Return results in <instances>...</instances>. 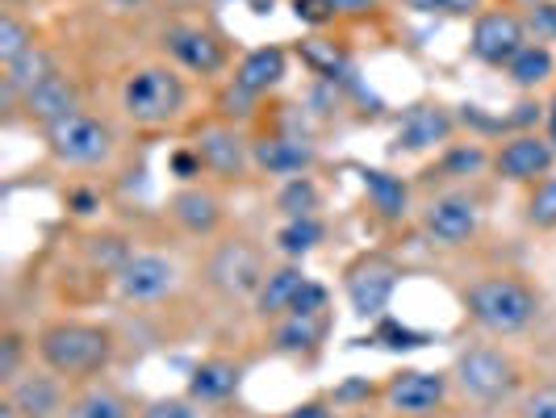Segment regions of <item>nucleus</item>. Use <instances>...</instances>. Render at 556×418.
<instances>
[{
    "instance_id": "f257e3e1",
    "label": "nucleus",
    "mask_w": 556,
    "mask_h": 418,
    "mask_svg": "<svg viewBox=\"0 0 556 418\" xmlns=\"http://www.w3.org/2000/svg\"><path fill=\"white\" fill-rule=\"evenodd\" d=\"M34 352L38 364L59 372L63 381H92L113 364V331L101 322H80V318H59L47 322L34 334Z\"/></svg>"
},
{
    "instance_id": "f03ea898",
    "label": "nucleus",
    "mask_w": 556,
    "mask_h": 418,
    "mask_svg": "<svg viewBox=\"0 0 556 418\" xmlns=\"http://www.w3.org/2000/svg\"><path fill=\"white\" fill-rule=\"evenodd\" d=\"M460 302H465V314L477 331L494 334V339L523 334L540 318V293L515 273L477 277L473 284H465Z\"/></svg>"
},
{
    "instance_id": "7ed1b4c3",
    "label": "nucleus",
    "mask_w": 556,
    "mask_h": 418,
    "mask_svg": "<svg viewBox=\"0 0 556 418\" xmlns=\"http://www.w3.org/2000/svg\"><path fill=\"white\" fill-rule=\"evenodd\" d=\"M189 105V84L176 67L167 63H142L135 72H126V80L117 88V110L135 126H172Z\"/></svg>"
},
{
    "instance_id": "20e7f679",
    "label": "nucleus",
    "mask_w": 556,
    "mask_h": 418,
    "mask_svg": "<svg viewBox=\"0 0 556 418\" xmlns=\"http://www.w3.org/2000/svg\"><path fill=\"white\" fill-rule=\"evenodd\" d=\"M452 385L465 393L473 406H502L510 402L523 385V368L515 364L510 352L473 343L452 360Z\"/></svg>"
},
{
    "instance_id": "39448f33",
    "label": "nucleus",
    "mask_w": 556,
    "mask_h": 418,
    "mask_svg": "<svg viewBox=\"0 0 556 418\" xmlns=\"http://www.w3.org/2000/svg\"><path fill=\"white\" fill-rule=\"evenodd\" d=\"M201 277L226 302H251L260 293L264 277H268V259H264L260 243L235 235V239H223L218 248L205 255Z\"/></svg>"
},
{
    "instance_id": "423d86ee",
    "label": "nucleus",
    "mask_w": 556,
    "mask_h": 418,
    "mask_svg": "<svg viewBox=\"0 0 556 418\" xmlns=\"http://www.w3.org/2000/svg\"><path fill=\"white\" fill-rule=\"evenodd\" d=\"M42 142H47V151H51V160L63 167H101L110 164L113 155V130L101 122V117H92V113L76 110L72 117H63L55 126H47L42 130Z\"/></svg>"
},
{
    "instance_id": "0eeeda50",
    "label": "nucleus",
    "mask_w": 556,
    "mask_h": 418,
    "mask_svg": "<svg viewBox=\"0 0 556 418\" xmlns=\"http://www.w3.org/2000/svg\"><path fill=\"white\" fill-rule=\"evenodd\" d=\"M113 289L130 306H155L180 289V264L164 251H126L113 273Z\"/></svg>"
},
{
    "instance_id": "6e6552de",
    "label": "nucleus",
    "mask_w": 556,
    "mask_h": 418,
    "mask_svg": "<svg viewBox=\"0 0 556 418\" xmlns=\"http://www.w3.org/2000/svg\"><path fill=\"white\" fill-rule=\"evenodd\" d=\"M418 226H422V235L435 248H465V243H473L477 230H481V201L473 193H460V189L435 193L418 210Z\"/></svg>"
},
{
    "instance_id": "1a4fd4ad",
    "label": "nucleus",
    "mask_w": 556,
    "mask_h": 418,
    "mask_svg": "<svg viewBox=\"0 0 556 418\" xmlns=\"http://www.w3.org/2000/svg\"><path fill=\"white\" fill-rule=\"evenodd\" d=\"M397 280L402 268L393 264L390 255H361L348 264L343 273V293H348V306L356 318H386L393 293H397Z\"/></svg>"
},
{
    "instance_id": "9d476101",
    "label": "nucleus",
    "mask_w": 556,
    "mask_h": 418,
    "mask_svg": "<svg viewBox=\"0 0 556 418\" xmlns=\"http://www.w3.org/2000/svg\"><path fill=\"white\" fill-rule=\"evenodd\" d=\"M447 393H452V372L402 368L381 385V402L393 415H440Z\"/></svg>"
},
{
    "instance_id": "9b49d317",
    "label": "nucleus",
    "mask_w": 556,
    "mask_h": 418,
    "mask_svg": "<svg viewBox=\"0 0 556 418\" xmlns=\"http://www.w3.org/2000/svg\"><path fill=\"white\" fill-rule=\"evenodd\" d=\"M528 42V26H523L519 13H510V9H481L473 17V34H469V55L477 63H485V67H506Z\"/></svg>"
},
{
    "instance_id": "f8f14e48",
    "label": "nucleus",
    "mask_w": 556,
    "mask_h": 418,
    "mask_svg": "<svg viewBox=\"0 0 556 418\" xmlns=\"http://www.w3.org/2000/svg\"><path fill=\"white\" fill-rule=\"evenodd\" d=\"M189 147L197 151L201 167L210 176H218V180H239V176H248V167H255L251 164V142L239 135L235 122H210V126H201Z\"/></svg>"
},
{
    "instance_id": "ddd939ff",
    "label": "nucleus",
    "mask_w": 556,
    "mask_h": 418,
    "mask_svg": "<svg viewBox=\"0 0 556 418\" xmlns=\"http://www.w3.org/2000/svg\"><path fill=\"white\" fill-rule=\"evenodd\" d=\"M456 135V117L440 101H418L410 110L397 117V130H393V151L397 155H427V151H440Z\"/></svg>"
},
{
    "instance_id": "4468645a",
    "label": "nucleus",
    "mask_w": 556,
    "mask_h": 418,
    "mask_svg": "<svg viewBox=\"0 0 556 418\" xmlns=\"http://www.w3.org/2000/svg\"><path fill=\"white\" fill-rule=\"evenodd\" d=\"M490 167L498 172L502 180H510V185H535V180H544L556 167V151L548 135L523 130V135H510V139L502 142L498 151H494V160H490Z\"/></svg>"
},
{
    "instance_id": "2eb2a0df",
    "label": "nucleus",
    "mask_w": 556,
    "mask_h": 418,
    "mask_svg": "<svg viewBox=\"0 0 556 418\" xmlns=\"http://www.w3.org/2000/svg\"><path fill=\"white\" fill-rule=\"evenodd\" d=\"M4 402L22 418H59L67 410V381L51 368H26L4 385Z\"/></svg>"
},
{
    "instance_id": "dca6fc26",
    "label": "nucleus",
    "mask_w": 556,
    "mask_h": 418,
    "mask_svg": "<svg viewBox=\"0 0 556 418\" xmlns=\"http://www.w3.org/2000/svg\"><path fill=\"white\" fill-rule=\"evenodd\" d=\"M164 51L172 63H180L193 76H218L226 67V47L218 34L201 26H172L164 29Z\"/></svg>"
},
{
    "instance_id": "f3484780",
    "label": "nucleus",
    "mask_w": 556,
    "mask_h": 418,
    "mask_svg": "<svg viewBox=\"0 0 556 418\" xmlns=\"http://www.w3.org/2000/svg\"><path fill=\"white\" fill-rule=\"evenodd\" d=\"M167 214H172V223L180 226L185 235H193V239H210V235H218L226 223L223 197L214 193V189H205V185H185V189H176V193L167 197Z\"/></svg>"
},
{
    "instance_id": "a211bd4d",
    "label": "nucleus",
    "mask_w": 556,
    "mask_h": 418,
    "mask_svg": "<svg viewBox=\"0 0 556 418\" xmlns=\"http://www.w3.org/2000/svg\"><path fill=\"white\" fill-rule=\"evenodd\" d=\"M306 268L302 264H293V259H285L277 268H268V277L260 284V293L251 297V309H255V318H264V322H277L285 318L293 302H298V293L306 289Z\"/></svg>"
},
{
    "instance_id": "6ab92c4d",
    "label": "nucleus",
    "mask_w": 556,
    "mask_h": 418,
    "mask_svg": "<svg viewBox=\"0 0 556 418\" xmlns=\"http://www.w3.org/2000/svg\"><path fill=\"white\" fill-rule=\"evenodd\" d=\"M251 164L268 176H306L314 167V147L302 139H285V135H264V139H251Z\"/></svg>"
},
{
    "instance_id": "aec40b11",
    "label": "nucleus",
    "mask_w": 556,
    "mask_h": 418,
    "mask_svg": "<svg viewBox=\"0 0 556 418\" xmlns=\"http://www.w3.org/2000/svg\"><path fill=\"white\" fill-rule=\"evenodd\" d=\"M22 110H26L29 122H38L47 130V126H55V122H63V117H72V113L80 110V92H76V84L59 72V76H51L47 84H38L34 92L22 97Z\"/></svg>"
},
{
    "instance_id": "412c9836",
    "label": "nucleus",
    "mask_w": 556,
    "mask_h": 418,
    "mask_svg": "<svg viewBox=\"0 0 556 418\" xmlns=\"http://www.w3.org/2000/svg\"><path fill=\"white\" fill-rule=\"evenodd\" d=\"M51 76H59V63L42 42H34L26 55L0 63V84H4V97L9 101H22L26 92H34L38 84H47Z\"/></svg>"
},
{
    "instance_id": "4be33fe9",
    "label": "nucleus",
    "mask_w": 556,
    "mask_h": 418,
    "mask_svg": "<svg viewBox=\"0 0 556 418\" xmlns=\"http://www.w3.org/2000/svg\"><path fill=\"white\" fill-rule=\"evenodd\" d=\"M289 76V55H285V47H255L248 55L239 59V67H235V84L251 92V97H264V92H273L280 80Z\"/></svg>"
},
{
    "instance_id": "5701e85b",
    "label": "nucleus",
    "mask_w": 556,
    "mask_h": 418,
    "mask_svg": "<svg viewBox=\"0 0 556 418\" xmlns=\"http://www.w3.org/2000/svg\"><path fill=\"white\" fill-rule=\"evenodd\" d=\"M239 381H243L239 364L226 360V356H210V360H201L189 372V397L201 402V406H214V402H226L230 393L239 390Z\"/></svg>"
},
{
    "instance_id": "b1692460",
    "label": "nucleus",
    "mask_w": 556,
    "mask_h": 418,
    "mask_svg": "<svg viewBox=\"0 0 556 418\" xmlns=\"http://www.w3.org/2000/svg\"><path fill=\"white\" fill-rule=\"evenodd\" d=\"M59 418H135V410L122 390H113L105 381H88L84 390L67 397V410Z\"/></svg>"
},
{
    "instance_id": "393cba45",
    "label": "nucleus",
    "mask_w": 556,
    "mask_h": 418,
    "mask_svg": "<svg viewBox=\"0 0 556 418\" xmlns=\"http://www.w3.org/2000/svg\"><path fill=\"white\" fill-rule=\"evenodd\" d=\"M327 334V314H285L273 322V347L285 356H302L314 352Z\"/></svg>"
},
{
    "instance_id": "a878e982",
    "label": "nucleus",
    "mask_w": 556,
    "mask_h": 418,
    "mask_svg": "<svg viewBox=\"0 0 556 418\" xmlns=\"http://www.w3.org/2000/svg\"><path fill=\"white\" fill-rule=\"evenodd\" d=\"M323 239H327V226L318 223V214H306V218H285L277 230V239H273V248H277L285 259L302 264Z\"/></svg>"
},
{
    "instance_id": "bb28decb",
    "label": "nucleus",
    "mask_w": 556,
    "mask_h": 418,
    "mask_svg": "<svg viewBox=\"0 0 556 418\" xmlns=\"http://www.w3.org/2000/svg\"><path fill=\"white\" fill-rule=\"evenodd\" d=\"M361 176H364V193H368L372 210H377L381 218H390V223L406 218V185H402L397 176L377 172V167H364Z\"/></svg>"
},
{
    "instance_id": "cd10ccee",
    "label": "nucleus",
    "mask_w": 556,
    "mask_h": 418,
    "mask_svg": "<svg viewBox=\"0 0 556 418\" xmlns=\"http://www.w3.org/2000/svg\"><path fill=\"white\" fill-rule=\"evenodd\" d=\"M506 76H510L515 88H540L553 76V51L544 42H528L519 55L506 63Z\"/></svg>"
},
{
    "instance_id": "c85d7f7f",
    "label": "nucleus",
    "mask_w": 556,
    "mask_h": 418,
    "mask_svg": "<svg viewBox=\"0 0 556 418\" xmlns=\"http://www.w3.org/2000/svg\"><path fill=\"white\" fill-rule=\"evenodd\" d=\"M523 218L531 230H556V167L531 185L528 201H523Z\"/></svg>"
},
{
    "instance_id": "c756f323",
    "label": "nucleus",
    "mask_w": 556,
    "mask_h": 418,
    "mask_svg": "<svg viewBox=\"0 0 556 418\" xmlns=\"http://www.w3.org/2000/svg\"><path fill=\"white\" fill-rule=\"evenodd\" d=\"M34 47V29L26 26V17L17 9H0V63L26 55Z\"/></svg>"
},
{
    "instance_id": "7c9ffc66",
    "label": "nucleus",
    "mask_w": 556,
    "mask_h": 418,
    "mask_svg": "<svg viewBox=\"0 0 556 418\" xmlns=\"http://www.w3.org/2000/svg\"><path fill=\"white\" fill-rule=\"evenodd\" d=\"M277 205L285 218H306L318 210V189H314V180L309 176H293V180H285V189L277 193Z\"/></svg>"
},
{
    "instance_id": "2f4dec72",
    "label": "nucleus",
    "mask_w": 556,
    "mask_h": 418,
    "mask_svg": "<svg viewBox=\"0 0 556 418\" xmlns=\"http://www.w3.org/2000/svg\"><path fill=\"white\" fill-rule=\"evenodd\" d=\"M418 17H452V22H469L485 9V0H402Z\"/></svg>"
},
{
    "instance_id": "473e14b6",
    "label": "nucleus",
    "mask_w": 556,
    "mask_h": 418,
    "mask_svg": "<svg viewBox=\"0 0 556 418\" xmlns=\"http://www.w3.org/2000/svg\"><path fill=\"white\" fill-rule=\"evenodd\" d=\"M26 352H29V343L17 331L0 334V385L17 381V377L26 372Z\"/></svg>"
},
{
    "instance_id": "72a5a7b5",
    "label": "nucleus",
    "mask_w": 556,
    "mask_h": 418,
    "mask_svg": "<svg viewBox=\"0 0 556 418\" xmlns=\"http://www.w3.org/2000/svg\"><path fill=\"white\" fill-rule=\"evenodd\" d=\"M494 155H485L481 147H452L444 155V172L447 176H469V172H481Z\"/></svg>"
},
{
    "instance_id": "f704fd0d",
    "label": "nucleus",
    "mask_w": 556,
    "mask_h": 418,
    "mask_svg": "<svg viewBox=\"0 0 556 418\" xmlns=\"http://www.w3.org/2000/svg\"><path fill=\"white\" fill-rule=\"evenodd\" d=\"M142 418H201V415H197V402L185 393V397H155V402H147Z\"/></svg>"
},
{
    "instance_id": "c9c22d12",
    "label": "nucleus",
    "mask_w": 556,
    "mask_h": 418,
    "mask_svg": "<svg viewBox=\"0 0 556 418\" xmlns=\"http://www.w3.org/2000/svg\"><path fill=\"white\" fill-rule=\"evenodd\" d=\"M515 418H556V385H540L519 402Z\"/></svg>"
},
{
    "instance_id": "e433bc0d",
    "label": "nucleus",
    "mask_w": 556,
    "mask_h": 418,
    "mask_svg": "<svg viewBox=\"0 0 556 418\" xmlns=\"http://www.w3.org/2000/svg\"><path fill=\"white\" fill-rule=\"evenodd\" d=\"M377 343H386V347H422V343H427V334L410 331V327H397L393 318H381V327H377Z\"/></svg>"
},
{
    "instance_id": "4c0bfd02",
    "label": "nucleus",
    "mask_w": 556,
    "mask_h": 418,
    "mask_svg": "<svg viewBox=\"0 0 556 418\" xmlns=\"http://www.w3.org/2000/svg\"><path fill=\"white\" fill-rule=\"evenodd\" d=\"M167 164H172V172H176L180 180H193V176H201V172H205V167H201V160H197L193 147H180V151H172V160H167Z\"/></svg>"
},
{
    "instance_id": "58836bf2",
    "label": "nucleus",
    "mask_w": 556,
    "mask_h": 418,
    "mask_svg": "<svg viewBox=\"0 0 556 418\" xmlns=\"http://www.w3.org/2000/svg\"><path fill=\"white\" fill-rule=\"evenodd\" d=\"M293 13L302 17V22H314V26H323V22H331V4L327 0H293Z\"/></svg>"
},
{
    "instance_id": "ea45409f",
    "label": "nucleus",
    "mask_w": 556,
    "mask_h": 418,
    "mask_svg": "<svg viewBox=\"0 0 556 418\" xmlns=\"http://www.w3.org/2000/svg\"><path fill=\"white\" fill-rule=\"evenodd\" d=\"M334 17H361V13H372L381 9V0H327Z\"/></svg>"
},
{
    "instance_id": "a19ab883",
    "label": "nucleus",
    "mask_w": 556,
    "mask_h": 418,
    "mask_svg": "<svg viewBox=\"0 0 556 418\" xmlns=\"http://www.w3.org/2000/svg\"><path fill=\"white\" fill-rule=\"evenodd\" d=\"M67 205H72L76 214H92V210L101 205V197L92 193V189H72V193H67Z\"/></svg>"
},
{
    "instance_id": "79ce46f5",
    "label": "nucleus",
    "mask_w": 556,
    "mask_h": 418,
    "mask_svg": "<svg viewBox=\"0 0 556 418\" xmlns=\"http://www.w3.org/2000/svg\"><path fill=\"white\" fill-rule=\"evenodd\" d=\"M280 418H334V410H327L323 402H302V406H293V410H285Z\"/></svg>"
},
{
    "instance_id": "37998d69",
    "label": "nucleus",
    "mask_w": 556,
    "mask_h": 418,
    "mask_svg": "<svg viewBox=\"0 0 556 418\" xmlns=\"http://www.w3.org/2000/svg\"><path fill=\"white\" fill-rule=\"evenodd\" d=\"M548 142H553V151H556V97L548 101Z\"/></svg>"
},
{
    "instance_id": "c03bdc74",
    "label": "nucleus",
    "mask_w": 556,
    "mask_h": 418,
    "mask_svg": "<svg viewBox=\"0 0 556 418\" xmlns=\"http://www.w3.org/2000/svg\"><path fill=\"white\" fill-rule=\"evenodd\" d=\"M0 4H4V9H22L26 0H0Z\"/></svg>"
},
{
    "instance_id": "a18cd8bd",
    "label": "nucleus",
    "mask_w": 556,
    "mask_h": 418,
    "mask_svg": "<svg viewBox=\"0 0 556 418\" xmlns=\"http://www.w3.org/2000/svg\"><path fill=\"white\" fill-rule=\"evenodd\" d=\"M397 418H444V415H397Z\"/></svg>"
},
{
    "instance_id": "49530a36",
    "label": "nucleus",
    "mask_w": 556,
    "mask_h": 418,
    "mask_svg": "<svg viewBox=\"0 0 556 418\" xmlns=\"http://www.w3.org/2000/svg\"><path fill=\"white\" fill-rule=\"evenodd\" d=\"M531 4H535V0H531Z\"/></svg>"
}]
</instances>
